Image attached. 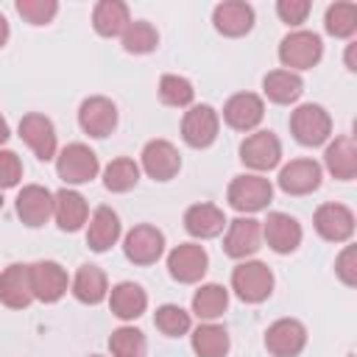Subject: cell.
Listing matches in <instances>:
<instances>
[{
	"instance_id": "obj_1",
	"label": "cell",
	"mask_w": 357,
	"mask_h": 357,
	"mask_svg": "<svg viewBox=\"0 0 357 357\" xmlns=\"http://www.w3.org/2000/svg\"><path fill=\"white\" fill-rule=\"evenodd\" d=\"M321 56H324V42L312 31H293L279 42V61L290 67V73L315 67Z\"/></svg>"
},
{
	"instance_id": "obj_2",
	"label": "cell",
	"mask_w": 357,
	"mask_h": 357,
	"mask_svg": "<svg viewBox=\"0 0 357 357\" xmlns=\"http://www.w3.org/2000/svg\"><path fill=\"white\" fill-rule=\"evenodd\" d=\"M290 131L296 137V142L307 145V148H315L321 142L329 139L332 134V117L324 106L318 103H304L298 106L293 114H290Z\"/></svg>"
},
{
	"instance_id": "obj_3",
	"label": "cell",
	"mask_w": 357,
	"mask_h": 357,
	"mask_svg": "<svg viewBox=\"0 0 357 357\" xmlns=\"http://www.w3.org/2000/svg\"><path fill=\"white\" fill-rule=\"evenodd\" d=\"M98 170H100V162L95 151L84 142H70L67 148H61L56 159V173L64 184H86L98 176Z\"/></svg>"
},
{
	"instance_id": "obj_4",
	"label": "cell",
	"mask_w": 357,
	"mask_h": 357,
	"mask_svg": "<svg viewBox=\"0 0 357 357\" xmlns=\"http://www.w3.org/2000/svg\"><path fill=\"white\" fill-rule=\"evenodd\" d=\"M271 198H273L271 181L265 176H251V173L234 176L229 184V192H226L229 206L237 212H259L271 204Z\"/></svg>"
},
{
	"instance_id": "obj_5",
	"label": "cell",
	"mask_w": 357,
	"mask_h": 357,
	"mask_svg": "<svg viewBox=\"0 0 357 357\" xmlns=\"http://www.w3.org/2000/svg\"><path fill=\"white\" fill-rule=\"evenodd\" d=\"M231 287L234 293L248 301V304H259L271 296L273 290V273L265 262L259 259H251V262H240L234 271H231Z\"/></svg>"
},
{
	"instance_id": "obj_6",
	"label": "cell",
	"mask_w": 357,
	"mask_h": 357,
	"mask_svg": "<svg viewBox=\"0 0 357 357\" xmlns=\"http://www.w3.org/2000/svg\"><path fill=\"white\" fill-rule=\"evenodd\" d=\"M307 346V329L296 318H279L265 332V349L273 357H298Z\"/></svg>"
},
{
	"instance_id": "obj_7",
	"label": "cell",
	"mask_w": 357,
	"mask_h": 357,
	"mask_svg": "<svg viewBox=\"0 0 357 357\" xmlns=\"http://www.w3.org/2000/svg\"><path fill=\"white\" fill-rule=\"evenodd\" d=\"M240 159L251 170H271L282 159V142L273 131H254L240 142Z\"/></svg>"
},
{
	"instance_id": "obj_8",
	"label": "cell",
	"mask_w": 357,
	"mask_h": 357,
	"mask_svg": "<svg viewBox=\"0 0 357 357\" xmlns=\"http://www.w3.org/2000/svg\"><path fill=\"white\" fill-rule=\"evenodd\" d=\"M123 251L134 265H153L165 251V234L151 223H139L126 234Z\"/></svg>"
},
{
	"instance_id": "obj_9",
	"label": "cell",
	"mask_w": 357,
	"mask_h": 357,
	"mask_svg": "<svg viewBox=\"0 0 357 357\" xmlns=\"http://www.w3.org/2000/svg\"><path fill=\"white\" fill-rule=\"evenodd\" d=\"M78 126L95 139L109 137L117 126V106L103 95H92L78 106Z\"/></svg>"
},
{
	"instance_id": "obj_10",
	"label": "cell",
	"mask_w": 357,
	"mask_h": 357,
	"mask_svg": "<svg viewBox=\"0 0 357 357\" xmlns=\"http://www.w3.org/2000/svg\"><path fill=\"white\" fill-rule=\"evenodd\" d=\"M218 128H220L218 112L212 106L201 103V106H192L184 114V120H181V139L190 148H209L218 139Z\"/></svg>"
},
{
	"instance_id": "obj_11",
	"label": "cell",
	"mask_w": 357,
	"mask_h": 357,
	"mask_svg": "<svg viewBox=\"0 0 357 357\" xmlns=\"http://www.w3.org/2000/svg\"><path fill=\"white\" fill-rule=\"evenodd\" d=\"M28 273H31V293H33V298H39L45 304H53V301H59L67 293V271L59 262L39 259V262L28 265Z\"/></svg>"
},
{
	"instance_id": "obj_12",
	"label": "cell",
	"mask_w": 357,
	"mask_h": 357,
	"mask_svg": "<svg viewBox=\"0 0 357 357\" xmlns=\"http://www.w3.org/2000/svg\"><path fill=\"white\" fill-rule=\"evenodd\" d=\"M206 265H209V257L198 243H181L167 254V271L181 284L198 282L206 273Z\"/></svg>"
},
{
	"instance_id": "obj_13",
	"label": "cell",
	"mask_w": 357,
	"mask_h": 357,
	"mask_svg": "<svg viewBox=\"0 0 357 357\" xmlns=\"http://www.w3.org/2000/svg\"><path fill=\"white\" fill-rule=\"evenodd\" d=\"M315 231L329 243H346L354 234V212L343 204H321L312 215Z\"/></svg>"
},
{
	"instance_id": "obj_14",
	"label": "cell",
	"mask_w": 357,
	"mask_h": 357,
	"mask_svg": "<svg viewBox=\"0 0 357 357\" xmlns=\"http://www.w3.org/2000/svg\"><path fill=\"white\" fill-rule=\"evenodd\" d=\"M20 139L36 153V159L47 162L56 156V128L53 123L39 114V112H31L20 120Z\"/></svg>"
},
{
	"instance_id": "obj_15",
	"label": "cell",
	"mask_w": 357,
	"mask_h": 357,
	"mask_svg": "<svg viewBox=\"0 0 357 357\" xmlns=\"http://www.w3.org/2000/svg\"><path fill=\"white\" fill-rule=\"evenodd\" d=\"M142 167L153 181H170L181 170V156L173 142L167 139H151L142 148Z\"/></svg>"
},
{
	"instance_id": "obj_16",
	"label": "cell",
	"mask_w": 357,
	"mask_h": 357,
	"mask_svg": "<svg viewBox=\"0 0 357 357\" xmlns=\"http://www.w3.org/2000/svg\"><path fill=\"white\" fill-rule=\"evenodd\" d=\"M279 187L287 195H310L321 187V165L315 159H293L279 170Z\"/></svg>"
},
{
	"instance_id": "obj_17",
	"label": "cell",
	"mask_w": 357,
	"mask_h": 357,
	"mask_svg": "<svg viewBox=\"0 0 357 357\" xmlns=\"http://www.w3.org/2000/svg\"><path fill=\"white\" fill-rule=\"evenodd\" d=\"M262 117H265V103L254 92H237L223 106V120L234 131H251L262 123Z\"/></svg>"
},
{
	"instance_id": "obj_18",
	"label": "cell",
	"mask_w": 357,
	"mask_h": 357,
	"mask_svg": "<svg viewBox=\"0 0 357 357\" xmlns=\"http://www.w3.org/2000/svg\"><path fill=\"white\" fill-rule=\"evenodd\" d=\"M262 243V226L254 218H234L229 223V231L223 237V251L234 259H245L259 251Z\"/></svg>"
},
{
	"instance_id": "obj_19",
	"label": "cell",
	"mask_w": 357,
	"mask_h": 357,
	"mask_svg": "<svg viewBox=\"0 0 357 357\" xmlns=\"http://www.w3.org/2000/svg\"><path fill=\"white\" fill-rule=\"evenodd\" d=\"M17 215L31 229L45 226L47 218L53 215V192L47 187H42V184L22 187L20 195H17Z\"/></svg>"
},
{
	"instance_id": "obj_20",
	"label": "cell",
	"mask_w": 357,
	"mask_h": 357,
	"mask_svg": "<svg viewBox=\"0 0 357 357\" xmlns=\"http://www.w3.org/2000/svg\"><path fill=\"white\" fill-rule=\"evenodd\" d=\"M212 22H215L218 33L237 39V36H245L254 28V8L248 3H243V0H226V3L215 6Z\"/></svg>"
},
{
	"instance_id": "obj_21",
	"label": "cell",
	"mask_w": 357,
	"mask_h": 357,
	"mask_svg": "<svg viewBox=\"0 0 357 357\" xmlns=\"http://www.w3.org/2000/svg\"><path fill=\"white\" fill-rule=\"evenodd\" d=\"M262 234L276 254H293L301 245V226L296 218L284 212H271L262 226Z\"/></svg>"
},
{
	"instance_id": "obj_22",
	"label": "cell",
	"mask_w": 357,
	"mask_h": 357,
	"mask_svg": "<svg viewBox=\"0 0 357 357\" xmlns=\"http://www.w3.org/2000/svg\"><path fill=\"white\" fill-rule=\"evenodd\" d=\"M53 218H56L61 231H78L89 218L86 198L75 190H67V187L53 192Z\"/></svg>"
},
{
	"instance_id": "obj_23",
	"label": "cell",
	"mask_w": 357,
	"mask_h": 357,
	"mask_svg": "<svg viewBox=\"0 0 357 357\" xmlns=\"http://www.w3.org/2000/svg\"><path fill=\"white\" fill-rule=\"evenodd\" d=\"M33 298L31 293V273H28V265H8L3 273H0V301L11 310H22L28 307Z\"/></svg>"
},
{
	"instance_id": "obj_24",
	"label": "cell",
	"mask_w": 357,
	"mask_h": 357,
	"mask_svg": "<svg viewBox=\"0 0 357 357\" xmlns=\"http://www.w3.org/2000/svg\"><path fill=\"white\" fill-rule=\"evenodd\" d=\"M120 237V218L112 206H98L92 212L89 229H86V245L92 251H109Z\"/></svg>"
},
{
	"instance_id": "obj_25",
	"label": "cell",
	"mask_w": 357,
	"mask_h": 357,
	"mask_svg": "<svg viewBox=\"0 0 357 357\" xmlns=\"http://www.w3.org/2000/svg\"><path fill=\"white\" fill-rule=\"evenodd\" d=\"M223 226H226V215L215 204H192L184 212V229L192 237H201V240L218 237L223 231Z\"/></svg>"
},
{
	"instance_id": "obj_26",
	"label": "cell",
	"mask_w": 357,
	"mask_h": 357,
	"mask_svg": "<svg viewBox=\"0 0 357 357\" xmlns=\"http://www.w3.org/2000/svg\"><path fill=\"white\" fill-rule=\"evenodd\" d=\"M324 162H326V170L340 178V181H351L357 176V145L349 134L337 137L335 142H329L326 153H324Z\"/></svg>"
},
{
	"instance_id": "obj_27",
	"label": "cell",
	"mask_w": 357,
	"mask_h": 357,
	"mask_svg": "<svg viewBox=\"0 0 357 357\" xmlns=\"http://www.w3.org/2000/svg\"><path fill=\"white\" fill-rule=\"evenodd\" d=\"M109 307L112 312L120 318V321H134L145 312L148 307V296L139 284L134 282H120L112 287V296H109Z\"/></svg>"
},
{
	"instance_id": "obj_28",
	"label": "cell",
	"mask_w": 357,
	"mask_h": 357,
	"mask_svg": "<svg viewBox=\"0 0 357 357\" xmlns=\"http://www.w3.org/2000/svg\"><path fill=\"white\" fill-rule=\"evenodd\" d=\"M128 22H131L128 6L120 3V0H100L92 8V25L100 36H123Z\"/></svg>"
},
{
	"instance_id": "obj_29",
	"label": "cell",
	"mask_w": 357,
	"mask_h": 357,
	"mask_svg": "<svg viewBox=\"0 0 357 357\" xmlns=\"http://www.w3.org/2000/svg\"><path fill=\"white\" fill-rule=\"evenodd\" d=\"M262 89L268 95V100L273 103H293L301 98L304 92V81L298 73H290V70H271L265 78H262Z\"/></svg>"
},
{
	"instance_id": "obj_30",
	"label": "cell",
	"mask_w": 357,
	"mask_h": 357,
	"mask_svg": "<svg viewBox=\"0 0 357 357\" xmlns=\"http://www.w3.org/2000/svg\"><path fill=\"white\" fill-rule=\"evenodd\" d=\"M106 273L98 265H81L75 279H73V296L81 304H100L106 298Z\"/></svg>"
},
{
	"instance_id": "obj_31",
	"label": "cell",
	"mask_w": 357,
	"mask_h": 357,
	"mask_svg": "<svg viewBox=\"0 0 357 357\" xmlns=\"http://www.w3.org/2000/svg\"><path fill=\"white\" fill-rule=\"evenodd\" d=\"M229 307V290L218 282H209V284H201L192 296V312L204 321H212L218 315H223Z\"/></svg>"
},
{
	"instance_id": "obj_32",
	"label": "cell",
	"mask_w": 357,
	"mask_h": 357,
	"mask_svg": "<svg viewBox=\"0 0 357 357\" xmlns=\"http://www.w3.org/2000/svg\"><path fill=\"white\" fill-rule=\"evenodd\" d=\"M192 351L198 357H226L229 354V332L218 324H201L192 332Z\"/></svg>"
},
{
	"instance_id": "obj_33",
	"label": "cell",
	"mask_w": 357,
	"mask_h": 357,
	"mask_svg": "<svg viewBox=\"0 0 357 357\" xmlns=\"http://www.w3.org/2000/svg\"><path fill=\"white\" fill-rule=\"evenodd\" d=\"M137 181H139V167L128 156L112 159L106 165V170H103V184L112 192H128L131 187H137Z\"/></svg>"
},
{
	"instance_id": "obj_34",
	"label": "cell",
	"mask_w": 357,
	"mask_h": 357,
	"mask_svg": "<svg viewBox=\"0 0 357 357\" xmlns=\"http://www.w3.org/2000/svg\"><path fill=\"white\" fill-rule=\"evenodd\" d=\"M156 45H159V33H156V28H153L148 20H134V22H128V28L123 31V50H126V53L142 56V53L156 50Z\"/></svg>"
},
{
	"instance_id": "obj_35",
	"label": "cell",
	"mask_w": 357,
	"mask_h": 357,
	"mask_svg": "<svg viewBox=\"0 0 357 357\" xmlns=\"http://www.w3.org/2000/svg\"><path fill=\"white\" fill-rule=\"evenodd\" d=\"M324 28H326V33H332L337 39H349L357 31V6L354 3H332L326 8Z\"/></svg>"
},
{
	"instance_id": "obj_36",
	"label": "cell",
	"mask_w": 357,
	"mask_h": 357,
	"mask_svg": "<svg viewBox=\"0 0 357 357\" xmlns=\"http://www.w3.org/2000/svg\"><path fill=\"white\" fill-rule=\"evenodd\" d=\"M145 349H148L145 335L139 329H134V326H120L109 337L112 357H145Z\"/></svg>"
},
{
	"instance_id": "obj_37",
	"label": "cell",
	"mask_w": 357,
	"mask_h": 357,
	"mask_svg": "<svg viewBox=\"0 0 357 357\" xmlns=\"http://www.w3.org/2000/svg\"><path fill=\"white\" fill-rule=\"evenodd\" d=\"M192 98H195V89L184 75L167 73L159 78V100L165 106H190Z\"/></svg>"
},
{
	"instance_id": "obj_38",
	"label": "cell",
	"mask_w": 357,
	"mask_h": 357,
	"mask_svg": "<svg viewBox=\"0 0 357 357\" xmlns=\"http://www.w3.org/2000/svg\"><path fill=\"white\" fill-rule=\"evenodd\" d=\"M153 324L162 335L167 337H178V335H187L190 332V312L181 310L178 304H162L153 315Z\"/></svg>"
},
{
	"instance_id": "obj_39",
	"label": "cell",
	"mask_w": 357,
	"mask_h": 357,
	"mask_svg": "<svg viewBox=\"0 0 357 357\" xmlns=\"http://www.w3.org/2000/svg\"><path fill=\"white\" fill-rule=\"evenodd\" d=\"M17 11L31 25H47L56 17L59 3L56 0H17Z\"/></svg>"
},
{
	"instance_id": "obj_40",
	"label": "cell",
	"mask_w": 357,
	"mask_h": 357,
	"mask_svg": "<svg viewBox=\"0 0 357 357\" xmlns=\"http://www.w3.org/2000/svg\"><path fill=\"white\" fill-rule=\"evenodd\" d=\"M22 178V162L14 151H0V190H8V187H17Z\"/></svg>"
},
{
	"instance_id": "obj_41",
	"label": "cell",
	"mask_w": 357,
	"mask_h": 357,
	"mask_svg": "<svg viewBox=\"0 0 357 357\" xmlns=\"http://www.w3.org/2000/svg\"><path fill=\"white\" fill-rule=\"evenodd\" d=\"M276 14L287 25H301L307 20V14H310V0H279L276 3Z\"/></svg>"
},
{
	"instance_id": "obj_42",
	"label": "cell",
	"mask_w": 357,
	"mask_h": 357,
	"mask_svg": "<svg viewBox=\"0 0 357 357\" xmlns=\"http://www.w3.org/2000/svg\"><path fill=\"white\" fill-rule=\"evenodd\" d=\"M335 273L340 276L343 284H349V287L357 284V251H354V245H346L343 248V254L335 262Z\"/></svg>"
},
{
	"instance_id": "obj_43",
	"label": "cell",
	"mask_w": 357,
	"mask_h": 357,
	"mask_svg": "<svg viewBox=\"0 0 357 357\" xmlns=\"http://www.w3.org/2000/svg\"><path fill=\"white\" fill-rule=\"evenodd\" d=\"M8 33H11V31H8V20L0 14V47H6V42H8Z\"/></svg>"
},
{
	"instance_id": "obj_44",
	"label": "cell",
	"mask_w": 357,
	"mask_h": 357,
	"mask_svg": "<svg viewBox=\"0 0 357 357\" xmlns=\"http://www.w3.org/2000/svg\"><path fill=\"white\" fill-rule=\"evenodd\" d=\"M8 137H11V131H8V123H6V117L0 114V145H3Z\"/></svg>"
},
{
	"instance_id": "obj_45",
	"label": "cell",
	"mask_w": 357,
	"mask_h": 357,
	"mask_svg": "<svg viewBox=\"0 0 357 357\" xmlns=\"http://www.w3.org/2000/svg\"><path fill=\"white\" fill-rule=\"evenodd\" d=\"M0 206H3V195H0Z\"/></svg>"
},
{
	"instance_id": "obj_46",
	"label": "cell",
	"mask_w": 357,
	"mask_h": 357,
	"mask_svg": "<svg viewBox=\"0 0 357 357\" xmlns=\"http://www.w3.org/2000/svg\"><path fill=\"white\" fill-rule=\"evenodd\" d=\"M92 357H98V354H92Z\"/></svg>"
}]
</instances>
